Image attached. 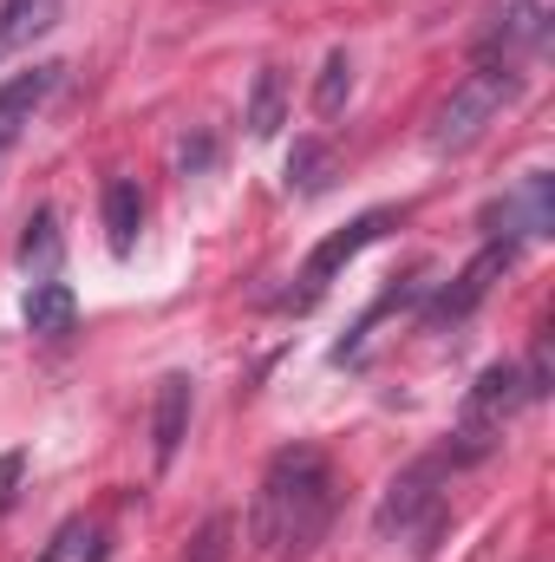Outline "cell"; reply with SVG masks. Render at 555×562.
Wrapping results in <instances>:
<instances>
[{
    "label": "cell",
    "mask_w": 555,
    "mask_h": 562,
    "mask_svg": "<svg viewBox=\"0 0 555 562\" xmlns=\"http://www.w3.org/2000/svg\"><path fill=\"white\" fill-rule=\"evenodd\" d=\"M333 510H340V477H333V458L320 445H281L256 484V504H249V537L269 562H307L327 530H333Z\"/></svg>",
    "instance_id": "6da1fadb"
},
{
    "label": "cell",
    "mask_w": 555,
    "mask_h": 562,
    "mask_svg": "<svg viewBox=\"0 0 555 562\" xmlns=\"http://www.w3.org/2000/svg\"><path fill=\"white\" fill-rule=\"evenodd\" d=\"M530 86V72H517V66H490V59H471V72L438 99V112H431V157H457V150H471V144L484 138V125L517 99Z\"/></svg>",
    "instance_id": "7a4b0ae2"
},
{
    "label": "cell",
    "mask_w": 555,
    "mask_h": 562,
    "mask_svg": "<svg viewBox=\"0 0 555 562\" xmlns=\"http://www.w3.org/2000/svg\"><path fill=\"white\" fill-rule=\"evenodd\" d=\"M451 458L444 451H431V458H412L399 477H393V491L380 497V510H373V530L393 543H412V550H431V537L444 530V484H451Z\"/></svg>",
    "instance_id": "3957f363"
},
{
    "label": "cell",
    "mask_w": 555,
    "mask_h": 562,
    "mask_svg": "<svg viewBox=\"0 0 555 562\" xmlns=\"http://www.w3.org/2000/svg\"><path fill=\"white\" fill-rule=\"evenodd\" d=\"M386 229H399V210H393V203H373V210H360L347 229L320 236V243L307 249V262H301V288H287V307H314V301L340 281V269H347L360 249H373Z\"/></svg>",
    "instance_id": "277c9868"
},
{
    "label": "cell",
    "mask_w": 555,
    "mask_h": 562,
    "mask_svg": "<svg viewBox=\"0 0 555 562\" xmlns=\"http://www.w3.org/2000/svg\"><path fill=\"white\" fill-rule=\"evenodd\" d=\"M543 40H550V7L543 0H490L484 33H477V59L530 72V59L543 53Z\"/></svg>",
    "instance_id": "5b68a950"
},
{
    "label": "cell",
    "mask_w": 555,
    "mask_h": 562,
    "mask_svg": "<svg viewBox=\"0 0 555 562\" xmlns=\"http://www.w3.org/2000/svg\"><path fill=\"white\" fill-rule=\"evenodd\" d=\"M510 262H517V249H510V243H484V249H477V256H471L457 276L431 294V307H424V327H431V334H444V327H464V321H471V314L490 301V288L510 276Z\"/></svg>",
    "instance_id": "8992f818"
},
{
    "label": "cell",
    "mask_w": 555,
    "mask_h": 562,
    "mask_svg": "<svg viewBox=\"0 0 555 562\" xmlns=\"http://www.w3.org/2000/svg\"><path fill=\"white\" fill-rule=\"evenodd\" d=\"M555 229V203H550V170H530L517 190H503L490 210H484V243H543Z\"/></svg>",
    "instance_id": "52a82bcc"
},
{
    "label": "cell",
    "mask_w": 555,
    "mask_h": 562,
    "mask_svg": "<svg viewBox=\"0 0 555 562\" xmlns=\"http://www.w3.org/2000/svg\"><path fill=\"white\" fill-rule=\"evenodd\" d=\"M190 413H196V380L190 373H163L157 400H150V458H157V471L177 464V451L190 438Z\"/></svg>",
    "instance_id": "ba28073f"
},
{
    "label": "cell",
    "mask_w": 555,
    "mask_h": 562,
    "mask_svg": "<svg viewBox=\"0 0 555 562\" xmlns=\"http://www.w3.org/2000/svg\"><path fill=\"white\" fill-rule=\"evenodd\" d=\"M59 59H39V66H26V72H13V79H0V150L7 144H20V132L39 119V105L59 92Z\"/></svg>",
    "instance_id": "9c48e42d"
},
{
    "label": "cell",
    "mask_w": 555,
    "mask_h": 562,
    "mask_svg": "<svg viewBox=\"0 0 555 562\" xmlns=\"http://www.w3.org/2000/svg\"><path fill=\"white\" fill-rule=\"evenodd\" d=\"M20 314H26V327H33L39 340H66L72 321H79V301H72V288L59 276H46V281L26 288V307H20Z\"/></svg>",
    "instance_id": "30bf717a"
},
{
    "label": "cell",
    "mask_w": 555,
    "mask_h": 562,
    "mask_svg": "<svg viewBox=\"0 0 555 562\" xmlns=\"http://www.w3.org/2000/svg\"><path fill=\"white\" fill-rule=\"evenodd\" d=\"M99 210H105V243H112V256H132V249H138V229H144V190L132 177H112Z\"/></svg>",
    "instance_id": "8fae6325"
},
{
    "label": "cell",
    "mask_w": 555,
    "mask_h": 562,
    "mask_svg": "<svg viewBox=\"0 0 555 562\" xmlns=\"http://www.w3.org/2000/svg\"><path fill=\"white\" fill-rule=\"evenodd\" d=\"M242 125H249V138H275L281 125H287V72H281V66H262V72H256Z\"/></svg>",
    "instance_id": "7c38bea8"
},
{
    "label": "cell",
    "mask_w": 555,
    "mask_h": 562,
    "mask_svg": "<svg viewBox=\"0 0 555 562\" xmlns=\"http://www.w3.org/2000/svg\"><path fill=\"white\" fill-rule=\"evenodd\" d=\"M20 269L33 281L59 276V216L53 210H33L26 216V236H20Z\"/></svg>",
    "instance_id": "4fadbf2b"
},
{
    "label": "cell",
    "mask_w": 555,
    "mask_h": 562,
    "mask_svg": "<svg viewBox=\"0 0 555 562\" xmlns=\"http://www.w3.org/2000/svg\"><path fill=\"white\" fill-rule=\"evenodd\" d=\"M327 183H333V150L320 138H301L294 157H287V190H294V196H320Z\"/></svg>",
    "instance_id": "5bb4252c"
},
{
    "label": "cell",
    "mask_w": 555,
    "mask_h": 562,
    "mask_svg": "<svg viewBox=\"0 0 555 562\" xmlns=\"http://www.w3.org/2000/svg\"><path fill=\"white\" fill-rule=\"evenodd\" d=\"M347 92H353V59H347V46H333L327 66H320V86H314V112L333 119V112L347 105Z\"/></svg>",
    "instance_id": "9a60e30c"
},
{
    "label": "cell",
    "mask_w": 555,
    "mask_h": 562,
    "mask_svg": "<svg viewBox=\"0 0 555 562\" xmlns=\"http://www.w3.org/2000/svg\"><path fill=\"white\" fill-rule=\"evenodd\" d=\"M229 550H236V517H229V510H216V517H203V524H196V537H190L183 562H229Z\"/></svg>",
    "instance_id": "2e32d148"
},
{
    "label": "cell",
    "mask_w": 555,
    "mask_h": 562,
    "mask_svg": "<svg viewBox=\"0 0 555 562\" xmlns=\"http://www.w3.org/2000/svg\"><path fill=\"white\" fill-rule=\"evenodd\" d=\"M53 26V7L46 0H33V7H0V59L13 53V46H26L33 33H46Z\"/></svg>",
    "instance_id": "e0dca14e"
},
{
    "label": "cell",
    "mask_w": 555,
    "mask_h": 562,
    "mask_svg": "<svg viewBox=\"0 0 555 562\" xmlns=\"http://www.w3.org/2000/svg\"><path fill=\"white\" fill-rule=\"evenodd\" d=\"M20 471H26V451H7V458H0V510L13 504V484H20Z\"/></svg>",
    "instance_id": "ac0fdd59"
}]
</instances>
